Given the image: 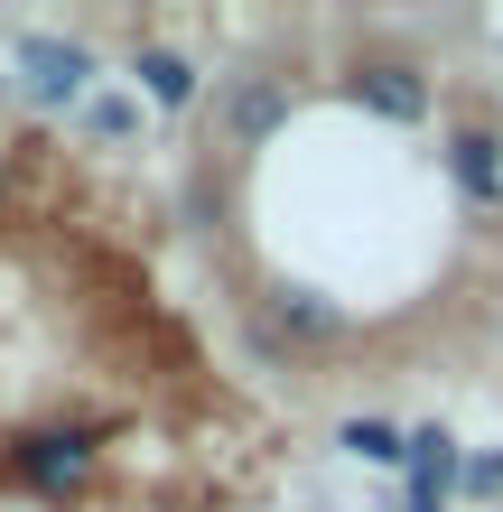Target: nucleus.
<instances>
[{
    "instance_id": "f257e3e1",
    "label": "nucleus",
    "mask_w": 503,
    "mask_h": 512,
    "mask_svg": "<svg viewBox=\"0 0 503 512\" xmlns=\"http://www.w3.org/2000/svg\"><path fill=\"white\" fill-rule=\"evenodd\" d=\"M94 457H103V438L94 429H38L19 447V485H38V494H75L84 475H94Z\"/></svg>"
},
{
    "instance_id": "f03ea898",
    "label": "nucleus",
    "mask_w": 503,
    "mask_h": 512,
    "mask_svg": "<svg viewBox=\"0 0 503 512\" xmlns=\"http://www.w3.org/2000/svg\"><path fill=\"white\" fill-rule=\"evenodd\" d=\"M84 75H94V56H84L75 38H19V84L38 103H75Z\"/></svg>"
},
{
    "instance_id": "7ed1b4c3",
    "label": "nucleus",
    "mask_w": 503,
    "mask_h": 512,
    "mask_svg": "<svg viewBox=\"0 0 503 512\" xmlns=\"http://www.w3.org/2000/svg\"><path fill=\"white\" fill-rule=\"evenodd\" d=\"M410 503H448L457 494V475H466V457H457V438L448 429H410Z\"/></svg>"
},
{
    "instance_id": "20e7f679",
    "label": "nucleus",
    "mask_w": 503,
    "mask_h": 512,
    "mask_svg": "<svg viewBox=\"0 0 503 512\" xmlns=\"http://www.w3.org/2000/svg\"><path fill=\"white\" fill-rule=\"evenodd\" d=\"M354 103L382 112V122H420V112H429V84L410 75V66H354Z\"/></svg>"
},
{
    "instance_id": "39448f33",
    "label": "nucleus",
    "mask_w": 503,
    "mask_h": 512,
    "mask_svg": "<svg viewBox=\"0 0 503 512\" xmlns=\"http://www.w3.org/2000/svg\"><path fill=\"white\" fill-rule=\"evenodd\" d=\"M448 177H457L476 205H503V140H494V131H457V140H448Z\"/></svg>"
},
{
    "instance_id": "423d86ee",
    "label": "nucleus",
    "mask_w": 503,
    "mask_h": 512,
    "mask_svg": "<svg viewBox=\"0 0 503 512\" xmlns=\"http://www.w3.org/2000/svg\"><path fill=\"white\" fill-rule=\"evenodd\" d=\"M289 122V94H280V84H233V103H224V131L233 140H271Z\"/></svg>"
},
{
    "instance_id": "0eeeda50",
    "label": "nucleus",
    "mask_w": 503,
    "mask_h": 512,
    "mask_svg": "<svg viewBox=\"0 0 503 512\" xmlns=\"http://www.w3.org/2000/svg\"><path fill=\"white\" fill-rule=\"evenodd\" d=\"M140 94H150V103H168V112H187L196 103V66H187V56H177V47H140Z\"/></svg>"
},
{
    "instance_id": "6e6552de",
    "label": "nucleus",
    "mask_w": 503,
    "mask_h": 512,
    "mask_svg": "<svg viewBox=\"0 0 503 512\" xmlns=\"http://www.w3.org/2000/svg\"><path fill=\"white\" fill-rule=\"evenodd\" d=\"M336 447H345V457H364V466H410V429H392V419H345Z\"/></svg>"
},
{
    "instance_id": "1a4fd4ad",
    "label": "nucleus",
    "mask_w": 503,
    "mask_h": 512,
    "mask_svg": "<svg viewBox=\"0 0 503 512\" xmlns=\"http://www.w3.org/2000/svg\"><path fill=\"white\" fill-rule=\"evenodd\" d=\"M271 317L289 326V336H308V345H327V336H345V317L327 308V298H308V289H280V298H271Z\"/></svg>"
},
{
    "instance_id": "9d476101",
    "label": "nucleus",
    "mask_w": 503,
    "mask_h": 512,
    "mask_svg": "<svg viewBox=\"0 0 503 512\" xmlns=\"http://www.w3.org/2000/svg\"><path fill=\"white\" fill-rule=\"evenodd\" d=\"M84 131H94V140H131V103L122 94H94V103H84Z\"/></svg>"
},
{
    "instance_id": "9b49d317",
    "label": "nucleus",
    "mask_w": 503,
    "mask_h": 512,
    "mask_svg": "<svg viewBox=\"0 0 503 512\" xmlns=\"http://www.w3.org/2000/svg\"><path fill=\"white\" fill-rule=\"evenodd\" d=\"M457 494H476V503H494V494H503V447H485V457H466Z\"/></svg>"
},
{
    "instance_id": "f8f14e48",
    "label": "nucleus",
    "mask_w": 503,
    "mask_h": 512,
    "mask_svg": "<svg viewBox=\"0 0 503 512\" xmlns=\"http://www.w3.org/2000/svg\"><path fill=\"white\" fill-rule=\"evenodd\" d=\"M0 196H10V159H0Z\"/></svg>"
}]
</instances>
